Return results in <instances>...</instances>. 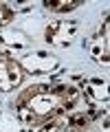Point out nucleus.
<instances>
[{"mask_svg":"<svg viewBox=\"0 0 110 132\" xmlns=\"http://www.w3.org/2000/svg\"><path fill=\"white\" fill-rule=\"evenodd\" d=\"M42 5L53 13H71L73 9L81 7V0H44Z\"/></svg>","mask_w":110,"mask_h":132,"instance_id":"6e6552de","label":"nucleus"},{"mask_svg":"<svg viewBox=\"0 0 110 132\" xmlns=\"http://www.w3.org/2000/svg\"><path fill=\"white\" fill-rule=\"evenodd\" d=\"M77 31H79V24L75 20H57V22H51L46 27V42L55 48H66L75 42Z\"/></svg>","mask_w":110,"mask_h":132,"instance_id":"7ed1b4c3","label":"nucleus"},{"mask_svg":"<svg viewBox=\"0 0 110 132\" xmlns=\"http://www.w3.org/2000/svg\"><path fill=\"white\" fill-rule=\"evenodd\" d=\"M22 68L11 55L0 51V93H11L22 84Z\"/></svg>","mask_w":110,"mask_h":132,"instance_id":"39448f33","label":"nucleus"},{"mask_svg":"<svg viewBox=\"0 0 110 132\" xmlns=\"http://www.w3.org/2000/svg\"><path fill=\"white\" fill-rule=\"evenodd\" d=\"M79 101L77 88L68 84H35L22 90L15 101V114L27 126H44L66 114Z\"/></svg>","mask_w":110,"mask_h":132,"instance_id":"f257e3e1","label":"nucleus"},{"mask_svg":"<svg viewBox=\"0 0 110 132\" xmlns=\"http://www.w3.org/2000/svg\"><path fill=\"white\" fill-rule=\"evenodd\" d=\"M88 53L90 57L101 66H108L110 64V18L106 15L101 27L97 29V33L90 38L88 42Z\"/></svg>","mask_w":110,"mask_h":132,"instance_id":"20e7f679","label":"nucleus"},{"mask_svg":"<svg viewBox=\"0 0 110 132\" xmlns=\"http://www.w3.org/2000/svg\"><path fill=\"white\" fill-rule=\"evenodd\" d=\"M81 93L92 106H106L108 104V79L106 77H90L84 84Z\"/></svg>","mask_w":110,"mask_h":132,"instance_id":"423d86ee","label":"nucleus"},{"mask_svg":"<svg viewBox=\"0 0 110 132\" xmlns=\"http://www.w3.org/2000/svg\"><path fill=\"white\" fill-rule=\"evenodd\" d=\"M22 73H31V75H51L60 68V60L48 51H33L27 53L24 57L18 60Z\"/></svg>","mask_w":110,"mask_h":132,"instance_id":"f03ea898","label":"nucleus"},{"mask_svg":"<svg viewBox=\"0 0 110 132\" xmlns=\"http://www.w3.org/2000/svg\"><path fill=\"white\" fill-rule=\"evenodd\" d=\"M40 132H84V130L68 123V119H53V121L40 126Z\"/></svg>","mask_w":110,"mask_h":132,"instance_id":"1a4fd4ad","label":"nucleus"},{"mask_svg":"<svg viewBox=\"0 0 110 132\" xmlns=\"http://www.w3.org/2000/svg\"><path fill=\"white\" fill-rule=\"evenodd\" d=\"M0 42L7 44L9 48H24L29 44V35L22 31H13V29H7L2 35H0Z\"/></svg>","mask_w":110,"mask_h":132,"instance_id":"0eeeda50","label":"nucleus"},{"mask_svg":"<svg viewBox=\"0 0 110 132\" xmlns=\"http://www.w3.org/2000/svg\"><path fill=\"white\" fill-rule=\"evenodd\" d=\"M11 20H13V9H11L7 2H0V29L7 27Z\"/></svg>","mask_w":110,"mask_h":132,"instance_id":"9d476101","label":"nucleus"}]
</instances>
